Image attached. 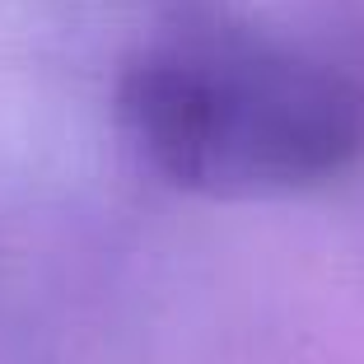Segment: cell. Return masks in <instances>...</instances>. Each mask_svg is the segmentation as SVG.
I'll return each mask as SVG.
<instances>
[{"label": "cell", "mask_w": 364, "mask_h": 364, "mask_svg": "<svg viewBox=\"0 0 364 364\" xmlns=\"http://www.w3.org/2000/svg\"><path fill=\"white\" fill-rule=\"evenodd\" d=\"M122 117L154 173L201 196H289L364 159V89L304 56L182 43L140 56Z\"/></svg>", "instance_id": "1"}]
</instances>
